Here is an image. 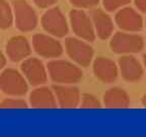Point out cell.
Segmentation results:
<instances>
[{"mask_svg": "<svg viewBox=\"0 0 146 137\" xmlns=\"http://www.w3.org/2000/svg\"><path fill=\"white\" fill-rule=\"evenodd\" d=\"M145 25H146V21H145Z\"/></svg>", "mask_w": 146, "mask_h": 137, "instance_id": "28", "label": "cell"}, {"mask_svg": "<svg viewBox=\"0 0 146 137\" xmlns=\"http://www.w3.org/2000/svg\"><path fill=\"white\" fill-rule=\"evenodd\" d=\"M5 65H6V57H5L4 54L0 51V71L3 70Z\"/></svg>", "mask_w": 146, "mask_h": 137, "instance_id": "25", "label": "cell"}, {"mask_svg": "<svg viewBox=\"0 0 146 137\" xmlns=\"http://www.w3.org/2000/svg\"><path fill=\"white\" fill-rule=\"evenodd\" d=\"M53 91L57 104L63 109H72L79 105L81 96L77 87L67 84H55L53 85Z\"/></svg>", "mask_w": 146, "mask_h": 137, "instance_id": "12", "label": "cell"}, {"mask_svg": "<svg viewBox=\"0 0 146 137\" xmlns=\"http://www.w3.org/2000/svg\"><path fill=\"white\" fill-rule=\"evenodd\" d=\"M70 25L73 33L86 42H94L96 40V32L91 21L90 16H88L83 10L73 9L69 13Z\"/></svg>", "mask_w": 146, "mask_h": 137, "instance_id": "6", "label": "cell"}, {"mask_svg": "<svg viewBox=\"0 0 146 137\" xmlns=\"http://www.w3.org/2000/svg\"><path fill=\"white\" fill-rule=\"evenodd\" d=\"M43 29L53 37L63 38L68 34L69 27L67 19L58 7L48 9L42 16Z\"/></svg>", "mask_w": 146, "mask_h": 137, "instance_id": "5", "label": "cell"}, {"mask_svg": "<svg viewBox=\"0 0 146 137\" xmlns=\"http://www.w3.org/2000/svg\"><path fill=\"white\" fill-rule=\"evenodd\" d=\"M142 105L146 108V92L144 94V96H142Z\"/></svg>", "mask_w": 146, "mask_h": 137, "instance_id": "26", "label": "cell"}, {"mask_svg": "<svg viewBox=\"0 0 146 137\" xmlns=\"http://www.w3.org/2000/svg\"><path fill=\"white\" fill-rule=\"evenodd\" d=\"M92 70L96 77L105 83L114 82L119 74L117 64L113 60L105 57H98L94 60Z\"/></svg>", "mask_w": 146, "mask_h": 137, "instance_id": "13", "label": "cell"}, {"mask_svg": "<svg viewBox=\"0 0 146 137\" xmlns=\"http://www.w3.org/2000/svg\"><path fill=\"white\" fill-rule=\"evenodd\" d=\"M27 103L21 98H9L0 103V109H27Z\"/></svg>", "mask_w": 146, "mask_h": 137, "instance_id": "20", "label": "cell"}, {"mask_svg": "<svg viewBox=\"0 0 146 137\" xmlns=\"http://www.w3.org/2000/svg\"><path fill=\"white\" fill-rule=\"evenodd\" d=\"M110 47L116 54H134L143 50L144 41L138 35L119 32L112 37Z\"/></svg>", "mask_w": 146, "mask_h": 137, "instance_id": "4", "label": "cell"}, {"mask_svg": "<svg viewBox=\"0 0 146 137\" xmlns=\"http://www.w3.org/2000/svg\"><path fill=\"white\" fill-rule=\"evenodd\" d=\"M30 104L36 109H54L57 107V100L52 89L40 85L30 94Z\"/></svg>", "mask_w": 146, "mask_h": 137, "instance_id": "16", "label": "cell"}, {"mask_svg": "<svg viewBox=\"0 0 146 137\" xmlns=\"http://www.w3.org/2000/svg\"><path fill=\"white\" fill-rule=\"evenodd\" d=\"M21 72L27 81L33 86L45 84L48 80V71L43 62L38 58H29L21 63Z\"/></svg>", "mask_w": 146, "mask_h": 137, "instance_id": "9", "label": "cell"}, {"mask_svg": "<svg viewBox=\"0 0 146 137\" xmlns=\"http://www.w3.org/2000/svg\"><path fill=\"white\" fill-rule=\"evenodd\" d=\"M65 49L68 56L82 67H87L94 58V49L84 40L68 38L65 41Z\"/></svg>", "mask_w": 146, "mask_h": 137, "instance_id": "7", "label": "cell"}, {"mask_svg": "<svg viewBox=\"0 0 146 137\" xmlns=\"http://www.w3.org/2000/svg\"><path fill=\"white\" fill-rule=\"evenodd\" d=\"M90 18L96 35L100 40H107L112 36L114 32V23L109 14L102 9H92L90 11Z\"/></svg>", "mask_w": 146, "mask_h": 137, "instance_id": "14", "label": "cell"}, {"mask_svg": "<svg viewBox=\"0 0 146 137\" xmlns=\"http://www.w3.org/2000/svg\"><path fill=\"white\" fill-rule=\"evenodd\" d=\"M115 21L117 25L126 32H139L143 27L142 16L130 7L120 9L117 12Z\"/></svg>", "mask_w": 146, "mask_h": 137, "instance_id": "10", "label": "cell"}, {"mask_svg": "<svg viewBox=\"0 0 146 137\" xmlns=\"http://www.w3.org/2000/svg\"><path fill=\"white\" fill-rule=\"evenodd\" d=\"M135 5L140 11L146 13V0H134Z\"/></svg>", "mask_w": 146, "mask_h": 137, "instance_id": "24", "label": "cell"}, {"mask_svg": "<svg viewBox=\"0 0 146 137\" xmlns=\"http://www.w3.org/2000/svg\"><path fill=\"white\" fill-rule=\"evenodd\" d=\"M13 21L23 33L32 32L38 25V15L35 9L25 0H15L12 4Z\"/></svg>", "mask_w": 146, "mask_h": 137, "instance_id": "3", "label": "cell"}, {"mask_svg": "<svg viewBox=\"0 0 146 137\" xmlns=\"http://www.w3.org/2000/svg\"><path fill=\"white\" fill-rule=\"evenodd\" d=\"M119 69L122 77L129 82L138 81L144 74L140 62L132 56H122L119 59Z\"/></svg>", "mask_w": 146, "mask_h": 137, "instance_id": "15", "label": "cell"}, {"mask_svg": "<svg viewBox=\"0 0 146 137\" xmlns=\"http://www.w3.org/2000/svg\"><path fill=\"white\" fill-rule=\"evenodd\" d=\"M143 63H144V66H145V68H146V54L143 56Z\"/></svg>", "mask_w": 146, "mask_h": 137, "instance_id": "27", "label": "cell"}, {"mask_svg": "<svg viewBox=\"0 0 146 137\" xmlns=\"http://www.w3.org/2000/svg\"><path fill=\"white\" fill-rule=\"evenodd\" d=\"M33 1L40 8H49L53 6L58 0H33Z\"/></svg>", "mask_w": 146, "mask_h": 137, "instance_id": "23", "label": "cell"}, {"mask_svg": "<svg viewBox=\"0 0 146 137\" xmlns=\"http://www.w3.org/2000/svg\"><path fill=\"white\" fill-rule=\"evenodd\" d=\"M104 105L110 109H125L130 105V96L124 89L113 87L104 94Z\"/></svg>", "mask_w": 146, "mask_h": 137, "instance_id": "17", "label": "cell"}, {"mask_svg": "<svg viewBox=\"0 0 146 137\" xmlns=\"http://www.w3.org/2000/svg\"><path fill=\"white\" fill-rule=\"evenodd\" d=\"M80 107L83 109H100L102 108L100 102L94 96L90 94H82L80 98Z\"/></svg>", "mask_w": 146, "mask_h": 137, "instance_id": "19", "label": "cell"}, {"mask_svg": "<svg viewBox=\"0 0 146 137\" xmlns=\"http://www.w3.org/2000/svg\"><path fill=\"white\" fill-rule=\"evenodd\" d=\"M13 23V10L6 0H0V29L6 30Z\"/></svg>", "mask_w": 146, "mask_h": 137, "instance_id": "18", "label": "cell"}, {"mask_svg": "<svg viewBox=\"0 0 146 137\" xmlns=\"http://www.w3.org/2000/svg\"><path fill=\"white\" fill-rule=\"evenodd\" d=\"M0 89L7 96H23L29 90L25 76L13 68H7L0 74Z\"/></svg>", "mask_w": 146, "mask_h": 137, "instance_id": "2", "label": "cell"}, {"mask_svg": "<svg viewBox=\"0 0 146 137\" xmlns=\"http://www.w3.org/2000/svg\"><path fill=\"white\" fill-rule=\"evenodd\" d=\"M32 44L35 52L41 57L54 59L63 54L61 43L49 35L36 34L33 37Z\"/></svg>", "mask_w": 146, "mask_h": 137, "instance_id": "8", "label": "cell"}, {"mask_svg": "<svg viewBox=\"0 0 146 137\" xmlns=\"http://www.w3.org/2000/svg\"><path fill=\"white\" fill-rule=\"evenodd\" d=\"M50 78L57 84H73L80 81L83 76L82 70L75 64L66 60H52L47 65Z\"/></svg>", "mask_w": 146, "mask_h": 137, "instance_id": "1", "label": "cell"}, {"mask_svg": "<svg viewBox=\"0 0 146 137\" xmlns=\"http://www.w3.org/2000/svg\"><path fill=\"white\" fill-rule=\"evenodd\" d=\"M130 2L131 0H103V5L107 11L114 12Z\"/></svg>", "mask_w": 146, "mask_h": 137, "instance_id": "21", "label": "cell"}, {"mask_svg": "<svg viewBox=\"0 0 146 137\" xmlns=\"http://www.w3.org/2000/svg\"><path fill=\"white\" fill-rule=\"evenodd\" d=\"M72 5L78 8H92L100 3V0H69Z\"/></svg>", "mask_w": 146, "mask_h": 137, "instance_id": "22", "label": "cell"}, {"mask_svg": "<svg viewBox=\"0 0 146 137\" xmlns=\"http://www.w3.org/2000/svg\"><path fill=\"white\" fill-rule=\"evenodd\" d=\"M5 51L9 60L19 62L30 57L32 54V46L23 36H15L7 42Z\"/></svg>", "mask_w": 146, "mask_h": 137, "instance_id": "11", "label": "cell"}]
</instances>
